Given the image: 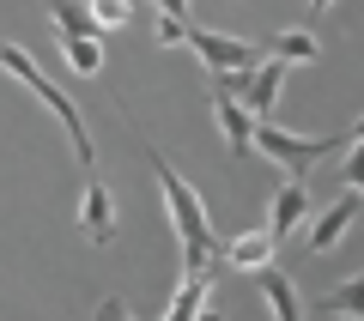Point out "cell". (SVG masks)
Instances as JSON below:
<instances>
[{"mask_svg": "<svg viewBox=\"0 0 364 321\" xmlns=\"http://www.w3.org/2000/svg\"><path fill=\"white\" fill-rule=\"evenodd\" d=\"M146 164H152L158 194H164V212H170V224H176V236H182V273H207L213 261H219V236H213V224H207L200 194L188 188V182H182L158 152H146Z\"/></svg>", "mask_w": 364, "mask_h": 321, "instance_id": "6da1fadb", "label": "cell"}, {"mask_svg": "<svg viewBox=\"0 0 364 321\" xmlns=\"http://www.w3.org/2000/svg\"><path fill=\"white\" fill-rule=\"evenodd\" d=\"M0 67H6V73H13L18 85H25L31 97H37L43 109H49V116H55V121H61V128H67V140H73V152H79V164H85V170L97 164V152H91V134H85V116H79V103L67 97V91L55 85V79H43V67L31 61V55L18 49V43H0Z\"/></svg>", "mask_w": 364, "mask_h": 321, "instance_id": "7a4b0ae2", "label": "cell"}, {"mask_svg": "<svg viewBox=\"0 0 364 321\" xmlns=\"http://www.w3.org/2000/svg\"><path fill=\"white\" fill-rule=\"evenodd\" d=\"M255 146L267 164H279L286 176H310V164H322L328 152H340L346 146V134H328V140H298V134L286 128H267V121H255Z\"/></svg>", "mask_w": 364, "mask_h": 321, "instance_id": "3957f363", "label": "cell"}, {"mask_svg": "<svg viewBox=\"0 0 364 321\" xmlns=\"http://www.w3.org/2000/svg\"><path fill=\"white\" fill-rule=\"evenodd\" d=\"M188 49L213 67V79H231V73H249L261 67V49L243 37H225V31H188Z\"/></svg>", "mask_w": 364, "mask_h": 321, "instance_id": "277c9868", "label": "cell"}, {"mask_svg": "<svg viewBox=\"0 0 364 321\" xmlns=\"http://www.w3.org/2000/svg\"><path fill=\"white\" fill-rule=\"evenodd\" d=\"M213 121H219V134H225V146H231L237 158H249L255 152V109H249L243 97H237L231 85H213Z\"/></svg>", "mask_w": 364, "mask_h": 321, "instance_id": "5b68a950", "label": "cell"}, {"mask_svg": "<svg viewBox=\"0 0 364 321\" xmlns=\"http://www.w3.org/2000/svg\"><path fill=\"white\" fill-rule=\"evenodd\" d=\"M79 231H85L91 249H104L116 236V194H109L104 176H85V188H79Z\"/></svg>", "mask_w": 364, "mask_h": 321, "instance_id": "8992f818", "label": "cell"}, {"mask_svg": "<svg viewBox=\"0 0 364 321\" xmlns=\"http://www.w3.org/2000/svg\"><path fill=\"white\" fill-rule=\"evenodd\" d=\"M286 67L291 61H279V55H267L261 67H249V73H231V79H219V85H231L237 97L255 109L261 121H267V109H273V97H279V79H286Z\"/></svg>", "mask_w": 364, "mask_h": 321, "instance_id": "52a82bcc", "label": "cell"}, {"mask_svg": "<svg viewBox=\"0 0 364 321\" xmlns=\"http://www.w3.org/2000/svg\"><path fill=\"white\" fill-rule=\"evenodd\" d=\"M304 219H310V188L291 176V182H279V188H273V206H267V231H273V243H286V236L298 231Z\"/></svg>", "mask_w": 364, "mask_h": 321, "instance_id": "ba28073f", "label": "cell"}, {"mask_svg": "<svg viewBox=\"0 0 364 321\" xmlns=\"http://www.w3.org/2000/svg\"><path fill=\"white\" fill-rule=\"evenodd\" d=\"M352 219H358V188H346V194H340V200H334V206L322 212V219H316L310 231H304V243H310V255H328V249H334L340 236L352 231Z\"/></svg>", "mask_w": 364, "mask_h": 321, "instance_id": "9c48e42d", "label": "cell"}, {"mask_svg": "<svg viewBox=\"0 0 364 321\" xmlns=\"http://www.w3.org/2000/svg\"><path fill=\"white\" fill-rule=\"evenodd\" d=\"M255 291H261V303L273 309V321H304V309H298V285L273 267V261H267V267H255Z\"/></svg>", "mask_w": 364, "mask_h": 321, "instance_id": "30bf717a", "label": "cell"}, {"mask_svg": "<svg viewBox=\"0 0 364 321\" xmlns=\"http://www.w3.org/2000/svg\"><path fill=\"white\" fill-rule=\"evenodd\" d=\"M55 43H61L67 67H73L79 79H97V73H104V37H91V31H55Z\"/></svg>", "mask_w": 364, "mask_h": 321, "instance_id": "8fae6325", "label": "cell"}, {"mask_svg": "<svg viewBox=\"0 0 364 321\" xmlns=\"http://www.w3.org/2000/svg\"><path fill=\"white\" fill-rule=\"evenodd\" d=\"M219 261H231V267H243V273L267 267L273 261V231H243V236H231V243H219Z\"/></svg>", "mask_w": 364, "mask_h": 321, "instance_id": "7c38bea8", "label": "cell"}, {"mask_svg": "<svg viewBox=\"0 0 364 321\" xmlns=\"http://www.w3.org/2000/svg\"><path fill=\"white\" fill-rule=\"evenodd\" d=\"M207 279H219V273H182V285H176V297H170V315L164 321H200V303L213 297Z\"/></svg>", "mask_w": 364, "mask_h": 321, "instance_id": "4fadbf2b", "label": "cell"}, {"mask_svg": "<svg viewBox=\"0 0 364 321\" xmlns=\"http://www.w3.org/2000/svg\"><path fill=\"white\" fill-rule=\"evenodd\" d=\"M322 309L328 315H364V273H352V279H340L334 291H322Z\"/></svg>", "mask_w": 364, "mask_h": 321, "instance_id": "5bb4252c", "label": "cell"}, {"mask_svg": "<svg viewBox=\"0 0 364 321\" xmlns=\"http://www.w3.org/2000/svg\"><path fill=\"white\" fill-rule=\"evenodd\" d=\"M267 55H279V61H316V55H322V43H316L310 31H273Z\"/></svg>", "mask_w": 364, "mask_h": 321, "instance_id": "9a60e30c", "label": "cell"}, {"mask_svg": "<svg viewBox=\"0 0 364 321\" xmlns=\"http://www.w3.org/2000/svg\"><path fill=\"white\" fill-rule=\"evenodd\" d=\"M85 13L97 18V31H104V37H109V31H122V25H128V18H134V0H91Z\"/></svg>", "mask_w": 364, "mask_h": 321, "instance_id": "2e32d148", "label": "cell"}, {"mask_svg": "<svg viewBox=\"0 0 364 321\" xmlns=\"http://www.w3.org/2000/svg\"><path fill=\"white\" fill-rule=\"evenodd\" d=\"M340 176H346V188L364 194V140H346V164H340Z\"/></svg>", "mask_w": 364, "mask_h": 321, "instance_id": "e0dca14e", "label": "cell"}, {"mask_svg": "<svg viewBox=\"0 0 364 321\" xmlns=\"http://www.w3.org/2000/svg\"><path fill=\"white\" fill-rule=\"evenodd\" d=\"M158 43H164V49L188 43V18H170V13H158Z\"/></svg>", "mask_w": 364, "mask_h": 321, "instance_id": "ac0fdd59", "label": "cell"}, {"mask_svg": "<svg viewBox=\"0 0 364 321\" xmlns=\"http://www.w3.org/2000/svg\"><path fill=\"white\" fill-rule=\"evenodd\" d=\"M97 321H134L128 309H122V297H97V309H91Z\"/></svg>", "mask_w": 364, "mask_h": 321, "instance_id": "d6986e66", "label": "cell"}, {"mask_svg": "<svg viewBox=\"0 0 364 321\" xmlns=\"http://www.w3.org/2000/svg\"><path fill=\"white\" fill-rule=\"evenodd\" d=\"M158 13H170V18H188V0H158Z\"/></svg>", "mask_w": 364, "mask_h": 321, "instance_id": "ffe728a7", "label": "cell"}, {"mask_svg": "<svg viewBox=\"0 0 364 321\" xmlns=\"http://www.w3.org/2000/svg\"><path fill=\"white\" fill-rule=\"evenodd\" d=\"M200 321H225L219 309H213V297H207V303H200Z\"/></svg>", "mask_w": 364, "mask_h": 321, "instance_id": "44dd1931", "label": "cell"}, {"mask_svg": "<svg viewBox=\"0 0 364 321\" xmlns=\"http://www.w3.org/2000/svg\"><path fill=\"white\" fill-rule=\"evenodd\" d=\"M346 140H364V116H358V121H352V128H346Z\"/></svg>", "mask_w": 364, "mask_h": 321, "instance_id": "7402d4cb", "label": "cell"}, {"mask_svg": "<svg viewBox=\"0 0 364 321\" xmlns=\"http://www.w3.org/2000/svg\"><path fill=\"white\" fill-rule=\"evenodd\" d=\"M328 6H334V0H310V18H316V13H328Z\"/></svg>", "mask_w": 364, "mask_h": 321, "instance_id": "603a6c76", "label": "cell"}, {"mask_svg": "<svg viewBox=\"0 0 364 321\" xmlns=\"http://www.w3.org/2000/svg\"><path fill=\"white\" fill-rule=\"evenodd\" d=\"M352 321H364V315H352Z\"/></svg>", "mask_w": 364, "mask_h": 321, "instance_id": "cb8c5ba5", "label": "cell"}]
</instances>
